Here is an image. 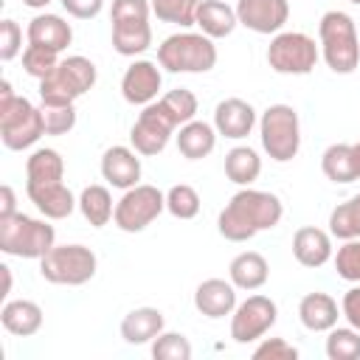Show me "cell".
I'll return each mask as SVG.
<instances>
[{
	"label": "cell",
	"mask_w": 360,
	"mask_h": 360,
	"mask_svg": "<svg viewBox=\"0 0 360 360\" xmlns=\"http://www.w3.org/2000/svg\"><path fill=\"white\" fill-rule=\"evenodd\" d=\"M45 135L42 110L34 107L25 96L11 90V82H0V141L11 152L31 149Z\"/></svg>",
	"instance_id": "3957f363"
},
{
	"label": "cell",
	"mask_w": 360,
	"mask_h": 360,
	"mask_svg": "<svg viewBox=\"0 0 360 360\" xmlns=\"http://www.w3.org/2000/svg\"><path fill=\"white\" fill-rule=\"evenodd\" d=\"M42 307L37 301H28V298H11L3 304L0 309V323L8 335H17V338H31L42 329Z\"/></svg>",
	"instance_id": "7402d4cb"
},
{
	"label": "cell",
	"mask_w": 360,
	"mask_h": 360,
	"mask_svg": "<svg viewBox=\"0 0 360 360\" xmlns=\"http://www.w3.org/2000/svg\"><path fill=\"white\" fill-rule=\"evenodd\" d=\"M262 149L276 163H290L301 149V121L292 104H270L259 115Z\"/></svg>",
	"instance_id": "ba28073f"
},
{
	"label": "cell",
	"mask_w": 360,
	"mask_h": 360,
	"mask_svg": "<svg viewBox=\"0 0 360 360\" xmlns=\"http://www.w3.org/2000/svg\"><path fill=\"white\" fill-rule=\"evenodd\" d=\"M59 3H62V8H65L70 17H76V20H93V17H98L101 8H104V0H59Z\"/></svg>",
	"instance_id": "7bdbcfd3"
},
{
	"label": "cell",
	"mask_w": 360,
	"mask_h": 360,
	"mask_svg": "<svg viewBox=\"0 0 360 360\" xmlns=\"http://www.w3.org/2000/svg\"><path fill=\"white\" fill-rule=\"evenodd\" d=\"M194 115H197V96L186 87H174L138 112L129 129V143L138 155L155 158L169 146L174 129L188 124Z\"/></svg>",
	"instance_id": "6da1fadb"
},
{
	"label": "cell",
	"mask_w": 360,
	"mask_h": 360,
	"mask_svg": "<svg viewBox=\"0 0 360 360\" xmlns=\"http://www.w3.org/2000/svg\"><path fill=\"white\" fill-rule=\"evenodd\" d=\"M332 262H335V273L343 281L360 284V239H346L332 256Z\"/></svg>",
	"instance_id": "74e56055"
},
{
	"label": "cell",
	"mask_w": 360,
	"mask_h": 360,
	"mask_svg": "<svg viewBox=\"0 0 360 360\" xmlns=\"http://www.w3.org/2000/svg\"><path fill=\"white\" fill-rule=\"evenodd\" d=\"M262 174V158L253 146H233L225 155V177L236 186H253Z\"/></svg>",
	"instance_id": "4dcf8cb0"
},
{
	"label": "cell",
	"mask_w": 360,
	"mask_h": 360,
	"mask_svg": "<svg viewBox=\"0 0 360 360\" xmlns=\"http://www.w3.org/2000/svg\"><path fill=\"white\" fill-rule=\"evenodd\" d=\"M236 17L253 34H278L290 17V0H239Z\"/></svg>",
	"instance_id": "5bb4252c"
},
{
	"label": "cell",
	"mask_w": 360,
	"mask_h": 360,
	"mask_svg": "<svg viewBox=\"0 0 360 360\" xmlns=\"http://www.w3.org/2000/svg\"><path fill=\"white\" fill-rule=\"evenodd\" d=\"M152 45V25L149 20H127L112 22V48L121 56H138Z\"/></svg>",
	"instance_id": "f1b7e54d"
},
{
	"label": "cell",
	"mask_w": 360,
	"mask_h": 360,
	"mask_svg": "<svg viewBox=\"0 0 360 360\" xmlns=\"http://www.w3.org/2000/svg\"><path fill=\"white\" fill-rule=\"evenodd\" d=\"M98 169H101V177L112 188H121V191L138 186L141 183V172H143L141 155L132 146H110V149H104Z\"/></svg>",
	"instance_id": "2e32d148"
},
{
	"label": "cell",
	"mask_w": 360,
	"mask_h": 360,
	"mask_svg": "<svg viewBox=\"0 0 360 360\" xmlns=\"http://www.w3.org/2000/svg\"><path fill=\"white\" fill-rule=\"evenodd\" d=\"M228 278L233 281L236 290L253 292V290H259V287L267 284V278H270V264H267V259H264L259 250H242V253H236V256L231 259V264H228Z\"/></svg>",
	"instance_id": "cb8c5ba5"
},
{
	"label": "cell",
	"mask_w": 360,
	"mask_h": 360,
	"mask_svg": "<svg viewBox=\"0 0 360 360\" xmlns=\"http://www.w3.org/2000/svg\"><path fill=\"white\" fill-rule=\"evenodd\" d=\"M278 321V307L270 295H248L231 312V338L233 343H253L262 340Z\"/></svg>",
	"instance_id": "7c38bea8"
},
{
	"label": "cell",
	"mask_w": 360,
	"mask_h": 360,
	"mask_svg": "<svg viewBox=\"0 0 360 360\" xmlns=\"http://www.w3.org/2000/svg\"><path fill=\"white\" fill-rule=\"evenodd\" d=\"M48 3H53V0H22V6H28V8H37V11H39V8H45Z\"/></svg>",
	"instance_id": "bcb514c9"
},
{
	"label": "cell",
	"mask_w": 360,
	"mask_h": 360,
	"mask_svg": "<svg viewBox=\"0 0 360 360\" xmlns=\"http://www.w3.org/2000/svg\"><path fill=\"white\" fill-rule=\"evenodd\" d=\"M323 349L329 360H360V332L354 326H332Z\"/></svg>",
	"instance_id": "d6a6232c"
},
{
	"label": "cell",
	"mask_w": 360,
	"mask_h": 360,
	"mask_svg": "<svg viewBox=\"0 0 360 360\" xmlns=\"http://www.w3.org/2000/svg\"><path fill=\"white\" fill-rule=\"evenodd\" d=\"M354 146V158H357V172H360V141L357 143H352Z\"/></svg>",
	"instance_id": "7dc6e473"
},
{
	"label": "cell",
	"mask_w": 360,
	"mask_h": 360,
	"mask_svg": "<svg viewBox=\"0 0 360 360\" xmlns=\"http://www.w3.org/2000/svg\"><path fill=\"white\" fill-rule=\"evenodd\" d=\"M14 211H17V194H14V188L8 183H3L0 186V217H8Z\"/></svg>",
	"instance_id": "ee69618b"
},
{
	"label": "cell",
	"mask_w": 360,
	"mask_h": 360,
	"mask_svg": "<svg viewBox=\"0 0 360 360\" xmlns=\"http://www.w3.org/2000/svg\"><path fill=\"white\" fill-rule=\"evenodd\" d=\"M25 39L34 42V45H42V48H51L56 53H62L70 42H73V28L65 17L59 14H37L31 17L28 28H25Z\"/></svg>",
	"instance_id": "ffe728a7"
},
{
	"label": "cell",
	"mask_w": 360,
	"mask_h": 360,
	"mask_svg": "<svg viewBox=\"0 0 360 360\" xmlns=\"http://www.w3.org/2000/svg\"><path fill=\"white\" fill-rule=\"evenodd\" d=\"M194 307L200 315L217 321V318H225L236 309V287L233 281L228 278H205L197 284L194 290Z\"/></svg>",
	"instance_id": "e0dca14e"
},
{
	"label": "cell",
	"mask_w": 360,
	"mask_h": 360,
	"mask_svg": "<svg viewBox=\"0 0 360 360\" xmlns=\"http://www.w3.org/2000/svg\"><path fill=\"white\" fill-rule=\"evenodd\" d=\"M56 65H59V53L56 51L42 48V45H34V42L25 45V51H22V70L28 76H34L37 82L45 79L48 73H53Z\"/></svg>",
	"instance_id": "8d00e7d4"
},
{
	"label": "cell",
	"mask_w": 360,
	"mask_h": 360,
	"mask_svg": "<svg viewBox=\"0 0 360 360\" xmlns=\"http://www.w3.org/2000/svg\"><path fill=\"white\" fill-rule=\"evenodd\" d=\"M56 245V231L48 219L14 211L0 217V250L17 259H42Z\"/></svg>",
	"instance_id": "8992f818"
},
{
	"label": "cell",
	"mask_w": 360,
	"mask_h": 360,
	"mask_svg": "<svg viewBox=\"0 0 360 360\" xmlns=\"http://www.w3.org/2000/svg\"><path fill=\"white\" fill-rule=\"evenodd\" d=\"M65 177V160L56 149L39 146L25 160V186H42V183H59Z\"/></svg>",
	"instance_id": "83f0119b"
},
{
	"label": "cell",
	"mask_w": 360,
	"mask_h": 360,
	"mask_svg": "<svg viewBox=\"0 0 360 360\" xmlns=\"http://www.w3.org/2000/svg\"><path fill=\"white\" fill-rule=\"evenodd\" d=\"M318 45H321V56L332 73L349 76L357 70L360 37H357V25H354L352 14L338 11V8L326 11L318 22Z\"/></svg>",
	"instance_id": "277c9868"
},
{
	"label": "cell",
	"mask_w": 360,
	"mask_h": 360,
	"mask_svg": "<svg viewBox=\"0 0 360 360\" xmlns=\"http://www.w3.org/2000/svg\"><path fill=\"white\" fill-rule=\"evenodd\" d=\"M174 143H177V152L186 158V160H202L214 152L217 146V129L214 124L208 121H197L191 118L188 124L180 127V132L174 135Z\"/></svg>",
	"instance_id": "484cf974"
},
{
	"label": "cell",
	"mask_w": 360,
	"mask_h": 360,
	"mask_svg": "<svg viewBox=\"0 0 360 360\" xmlns=\"http://www.w3.org/2000/svg\"><path fill=\"white\" fill-rule=\"evenodd\" d=\"M338 318L340 307L329 292H307L298 301V321L309 332H329L332 326H338Z\"/></svg>",
	"instance_id": "603a6c76"
},
{
	"label": "cell",
	"mask_w": 360,
	"mask_h": 360,
	"mask_svg": "<svg viewBox=\"0 0 360 360\" xmlns=\"http://www.w3.org/2000/svg\"><path fill=\"white\" fill-rule=\"evenodd\" d=\"M0 273H3V292H0V295L6 298V295L11 292V267H8V264H0Z\"/></svg>",
	"instance_id": "f6af8a7d"
},
{
	"label": "cell",
	"mask_w": 360,
	"mask_h": 360,
	"mask_svg": "<svg viewBox=\"0 0 360 360\" xmlns=\"http://www.w3.org/2000/svg\"><path fill=\"white\" fill-rule=\"evenodd\" d=\"M219 53L202 31H177L158 45V65L169 73H208Z\"/></svg>",
	"instance_id": "5b68a950"
},
{
	"label": "cell",
	"mask_w": 360,
	"mask_h": 360,
	"mask_svg": "<svg viewBox=\"0 0 360 360\" xmlns=\"http://www.w3.org/2000/svg\"><path fill=\"white\" fill-rule=\"evenodd\" d=\"M194 25L211 39H225L239 25L236 6H228L225 0H202L200 8H197V22Z\"/></svg>",
	"instance_id": "d4e9b609"
},
{
	"label": "cell",
	"mask_w": 360,
	"mask_h": 360,
	"mask_svg": "<svg viewBox=\"0 0 360 360\" xmlns=\"http://www.w3.org/2000/svg\"><path fill=\"white\" fill-rule=\"evenodd\" d=\"M284 205L273 191L242 186L219 211L217 231L228 242H248L262 231H270L281 222Z\"/></svg>",
	"instance_id": "7a4b0ae2"
},
{
	"label": "cell",
	"mask_w": 360,
	"mask_h": 360,
	"mask_svg": "<svg viewBox=\"0 0 360 360\" xmlns=\"http://www.w3.org/2000/svg\"><path fill=\"white\" fill-rule=\"evenodd\" d=\"M163 211H166V194H163L158 186L138 183V186L127 188V191L121 194V200L115 202L112 222H115V228L124 231V233H141V231L149 228Z\"/></svg>",
	"instance_id": "8fae6325"
},
{
	"label": "cell",
	"mask_w": 360,
	"mask_h": 360,
	"mask_svg": "<svg viewBox=\"0 0 360 360\" xmlns=\"http://www.w3.org/2000/svg\"><path fill=\"white\" fill-rule=\"evenodd\" d=\"M79 211L93 228H104L115 214V202H112L110 188L101 186V183L84 186L82 194H79Z\"/></svg>",
	"instance_id": "f546056e"
},
{
	"label": "cell",
	"mask_w": 360,
	"mask_h": 360,
	"mask_svg": "<svg viewBox=\"0 0 360 360\" xmlns=\"http://www.w3.org/2000/svg\"><path fill=\"white\" fill-rule=\"evenodd\" d=\"M25 194L45 219H68L79 208V197H73V191L62 180L42 183V186H25Z\"/></svg>",
	"instance_id": "ac0fdd59"
},
{
	"label": "cell",
	"mask_w": 360,
	"mask_h": 360,
	"mask_svg": "<svg viewBox=\"0 0 360 360\" xmlns=\"http://www.w3.org/2000/svg\"><path fill=\"white\" fill-rule=\"evenodd\" d=\"M166 211L174 219H194L200 214V194L188 183H177L166 191Z\"/></svg>",
	"instance_id": "e575fe53"
},
{
	"label": "cell",
	"mask_w": 360,
	"mask_h": 360,
	"mask_svg": "<svg viewBox=\"0 0 360 360\" xmlns=\"http://www.w3.org/2000/svg\"><path fill=\"white\" fill-rule=\"evenodd\" d=\"M191 343L183 332H160L152 340V357L155 360H191Z\"/></svg>",
	"instance_id": "d590c367"
},
{
	"label": "cell",
	"mask_w": 360,
	"mask_h": 360,
	"mask_svg": "<svg viewBox=\"0 0 360 360\" xmlns=\"http://www.w3.org/2000/svg\"><path fill=\"white\" fill-rule=\"evenodd\" d=\"M329 233L340 242L360 239V194L338 202L329 214Z\"/></svg>",
	"instance_id": "1f68e13d"
},
{
	"label": "cell",
	"mask_w": 360,
	"mask_h": 360,
	"mask_svg": "<svg viewBox=\"0 0 360 360\" xmlns=\"http://www.w3.org/2000/svg\"><path fill=\"white\" fill-rule=\"evenodd\" d=\"M321 59V45L304 31H278L267 45V65L281 76H307Z\"/></svg>",
	"instance_id": "30bf717a"
},
{
	"label": "cell",
	"mask_w": 360,
	"mask_h": 360,
	"mask_svg": "<svg viewBox=\"0 0 360 360\" xmlns=\"http://www.w3.org/2000/svg\"><path fill=\"white\" fill-rule=\"evenodd\" d=\"M149 3H152V14L160 22L188 28L197 22V8L202 0H149Z\"/></svg>",
	"instance_id": "836d02e7"
},
{
	"label": "cell",
	"mask_w": 360,
	"mask_h": 360,
	"mask_svg": "<svg viewBox=\"0 0 360 360\" xmlns=\"http://www.w3.org/2000/svg\"><path fill=\"white\" fill-rule=\"evenodd\" d=\"M22 28L14 20L0 22V62H11L17 53H22Z\"/></svg>",
	"instance_id": "ab89813d"
},
{
	"label": "cell",
	"mask_w": 360,
	"mask_h": 360,
	"mask_svg": "<svg viewBox=\"0 0 360 360\" xmlns=\"http://www.w3.org/2000/svg\"><path fill=\"white\" fill-rule=\"evenodd\" d=\"M160 87H163L160 65L149 62V59H135L121 76V96L132 107H146V104L158 101L163 96Z\"/></svg>",
	"instance_id": "4fadbf2b"
},
{
	"label": "cell",
	"mask_w": 360,
	"mask_h": 360,
	"mask_svg": "<svg viewBox=\"0 0 360 360\" xmlns=\"http://www.w3.org/2000/svg\"><path fill=\"white\" fill-rule=\"evenodd\" d=\"M292 256L301 267H323L335 250H332V233L315 225H304L292 233Z\"/></svg>",
	"instance_id": "d6986e66"
},
{
	"label": "cell",
	"mask_w": 360,
	"mask_h": 360,
	"mask_svg": "<svg viewBox=\"0 0 360 360\" xmlns=\"http://www.w3.org/2000/svg\"><path fill=\"white\" fill-rule=\"evenodd\" d=\"M45 135H68L76 127V107L73 104H39Z\"/></svg>",
	"instance_id": "f35d334b"
},
{
	"label": "cell",
	"mask_w": 360,
	"mask_h": 360,
	"mask_svg": "<svg viewBox=\"0 0 360 360\" xmlns=\"http://www.w3.org/2000/svg\"><path fill=\"white\" fill-rule=\"evenodd\" d=\"M98 270V259L87 245H53L39 259V276L48 284L59 287H82L87 284Z\"/></svg>",
	"instance_id": "9c48e42d"
},
{
	"label": "cell",
	"mask_w": 360,
	"mask_h": 360,
	"mask_svg": "<svg viewBox=\"0 0 360 360\" xmlns=\"http://www.w3.org/2000/svg\"><path fill=\"white\" fill-rule=\"evenodd\" d=\"M259 124L256 118V110L250 101L245 98H222L217 107H214V129L217 135L222 138H231V141H242L253 132V127Z\"/></svg>",
	"instance_id": "9a60e30c"
},
{
	"label": "cell",
	"mask_w": 360,
	"mask_h": 360,
	"mask_svg": "<svg viewBox=\"0 0 360 360\" xmlns=\"http://www.w3.org/2000/svg\"><path fill=\"white\" fill-rule=\"evenodd\" d=\"M98 70L87 56H68L59 59L53 73L39 79V104H76L87 90H93Z\"/></svg>",
	"instance_id": "52a82bcc"
},
{
	"label": "cell",
	"mask_w": 360,
	"mask_h": 360,
	"mask_svg": "<svg viewBox=\"0 0 360 360\" xmlns=\"http://www.w3.org/2000/svg\"><path fill=\"white\" fill-rule=\"evenodd\" d=\"M349 3H354V6H360V0H349Z\"/></svg>",
	"instance_id": "c3c4849f"
},
{
	"label": "cell",
	"mask_w": 360,
	"mask_h": 360,
	"mask_svg": "<svg viewBox=\"0 0 360 360\" xmlns=\"http://www.w3.org/2000/svg\"><path fill=\"white\" fill-rule=\"evenodd\" d=\"M321 172L326 174V180L340 183V186L360 180L354 146L352 143H332V146H326L323 155H321Z\"/></svg>",
	"instance_id": "4316f807"
},
{
	"label": "cell",
	"mask_w": 360,
	"mask_h": 360,
	"mask_svg": "<svg viewBox=\"0 0 360 360\" xmlns=\"http://www.w3.org/2000/svg\"><path fill=\"white\" fill-rule=\"evenodd\" d=\"M253 357L256 360H295L298 357V349L290 340H284V338H264L253 349Z\"/></svg>",
	"instance_id": "60d3db41"
},
{
	"label": "cell",
	"mask_w": 360,
	"mask_h": 360,
	"mask_svg": "<svg viewBox=\"0 0 360 360\" xmlns=\"http://www.w3.org/2000/svg\"><path fill=\"white\" fill-rule=\"evenodd\" d=\"M340 315L346 318L349 326H354L360 332V284L349 287L340 298Z\"/></svg>",
	"instance_id": "b9f144b4"
},
{
	"label": "cell",
	"mask_w": 360,
	"mask_h": 360,
	"mask_svg": "<svg viewBox=\"0 0 360 360\" xmlns=\"http://www.w3.org/2000/svg\"><path fill=\"white\" fill-rule=\"evenodd\" d=\"M163 329H166V318L158 307H135L121 321V338L129 346L152 343Z\"/></svg>",
	"instance_id": "44dd1931"
}]
</instances>
